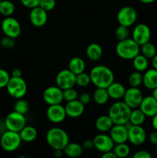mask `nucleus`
I'll return each instance as SVG.
<instances>
[{"label":"nucleus","mask_w":157,"mask_h":158,"mask_svg":"<svg viewBox=\"0 0 157 158\" xmlns=\"http://www.w3.org/2000/svg\"><path fill=\"white\" fill-rule=\"evenodd\" d=\"M66 115L71 118H78L85 111V105L78 100H72L66 103L65 106Z\"/></svg>","instance_id":"obj_20"},{"label":"nucleus","mask_w":157,"mask_h":158,"mask_svg":"<svg viewBox=\"0 0 157 158\" xmlns=\"http://www.w3.org/2000/svg\"><path fill=\"white\" fill-rule=\"evenodd\" d=\"M115 52L123 60H133L134 57L140 53V46L132 39L127 38L119 41L115 46Z\"/></svg>","instance_id":"obj_4"},{"label":"nucleus","mask_w":157,"mask_h":158,"mask_svg":"<svg viewBox=\"0 0 157 158\" xmlns=\"http://www.w3.org/2000/svg\"><path fill=\"white\" fill-rule=\"evenodd\" d=\"M86 56L92 61H98L103 56V48L96 43H90L86 48Z\"/></svg>","instance_id":"obj_24"},{"label":"nucleus","mask_w":157,"mask_h":158,"mask_svg":"<svg viewBox=\"0 0 157 158\" xmlns=\"http://www.w3.org/2000/svg\"><path fill=\"white\" fill-rule=\"evenodd\" d=\"M91 83L95 87L107 88L114 82V73L109 67L98 65L92 68L89 73Z\"/></svg>","instance_id":"obj_1"},{"label":"nucleus","mask_w":157,"mask_h":158,"mask_svg":"<svg viewBox=\"0 0 157 158\" xmlns=\"http://www.w3.org/2000/svg\"><path fill=\"white\" fill-rule=\"evenodd\" d=\"M29 20L32 25L35 27H42L47 23L48 12H46L39 6L31 9L29 13Z\"/></svg>","instance_id":"obj_17"},{"label":"nucleus","mask_w":157,"mask_h":158,"mask_svg":"<svg viewBox=\"0 0 157 158\" xmlns=\"http://www.w3.org/2000/svg\"><path fill=\"white\" fill-rule=\"evenodd\" d=\"M103 158H116V156L114 154V152L112 151H107V152L103 153V155H102Z\"/></svg>","instance_id":"obj_48"},{"label":"nucleus","mask_w":157,"mask_h":158,"mask_svg":"<svg viewBox=\"0 0 157 158\" xmlns=\"http://www.w3.org/2000/svg\"><path fill=\"white\" fill-rule=\"evenodd\" d=\"M46 140L49 146L53 150H62L69 143L67 132L60 127L50 128L47 131Z\"/></svg>","instance_id":"obj_2"},{"label":"nucleus","mask_w":157,"mask_h":158,"mask_svg":"<svg viewBox=\"0 0 157 158\" xmlns=\"http://www.w3.org/2000/svg\"><path fill=\"white\" fill-rule=\"evenodd\" d=\"M139 1H140L141 2H143V3H144V4H150V3L154 2L155 0H139Z\"/></svg>","instance_id":"obj_52"},{"label":"nucleus","mask_w":157,"mask_h":158,"mask_svg":"<svg viewBox=\"0 0 157 158\" xmlns=\"http://www.w3.org/2000/svg\"><path fill=\"white\" fill-rule=\"evenodd\" d=\"M133 158H151V154L149 151L141 150L135 153L133 155Z\"/></svg>","instance_id":"obj_44"},{"label":"nucleus","mask_w":157,"mask_h":158,"mask_svg":"<svg viewBox=\"0 0 157 158\" xmlns=\"http://www.w3.org/2000/svg\"><path fill=\"white\" fill-rule=\"evenodd\" d=\"M152 97L157 100V87L155 88L154 89H152Z\"/></svg>","instance_id":"obj_53"},{"label":"nucleus","mask_w":157,"mask_h":158,"mask_svg":"<svg viewBox=\"0 0 157 158\" xmlns=\"http://www.w3.org/2000/svg\"><path fill=\"white\" fill-rule=\"evenodd\" d=\"M93 143L94 148L101 153L112 151L115 146V143L110 136L104 133L97 134L93 138Z\"/></svg>","instance_id":"obj_15"},{"label":"nucleus","mask_w":157,"mask_h":158,"mask_svg":"<svg viewBox=\"0 0 157 158\" xmlns=\"http://www.w3.org/2000/svg\"><path fill=\"white\" fill-rule=\"evenodd\" d=\"M106 89H107L109 98L115 100L123 99L126 89L122 83L115 81L112 83H111Z\"/></svg>","instance_id":"obj_21"},{"label":"nucleus","mask_w":157,"mask_h":158,"mask_svg":"<svg viewBox=\"0 0 157 158\" xmlns=\"http://www.w3.org/2000/svg\"><path fill=\"white\" fill-rule=\"evenodd\" d=\"M146 132L142 125H132L128 130V140L132 144L139 146L146 141Z\"/></svg>","instance_id":"obj_16"},{"label":"nucleus","mask_w":157,"mask_h":158,"mask_svg":"<svg viewBox=\"0 0 157 158\" xmlns=\"http://www.w3.org/2000/svg\"><path fill=\"white\" fill-rule=\"evenodd\" d=\"M62 151L67 157L75 158L80 157L83 154V148L78 143H69Z\"/></svg>","instance_id":"obj_26"},{"label":"nucleus","mask_w":157,"mask_h":158,"mask_svg":"<svg viewBox=\"0 0 157 158\" xmlns=\"http://www.w3.org/2000/svg\"><path fill=\"white\" fill-rule=\"evenodd\" d=\"M76 75L71 72L69 69H62L57 73L55 77V83L62 90L72 88L75 85Z\"/></svg>","instance_id":"obj_10"},{"label":"nucleus","mask_w":157,"mask_h":158,"mask_svg":"<svg viewBox=\"0 0 157 158\" xmlns=\"http://www.w3.org/2000/svg\"><path fill=\"white\" fill-rule=\"evenodd\" d=\"M43 100L46 104H59L64 100L63 90L57 86H51L46 88L42 94Z\"/></svg>","instance_id":"obj_11"},{"label":"nucleus","mask_w":157,"mask_h":158,"mask_svg":"<svg viewBox=\"0 0 157 158\" xmlns=\"http://www.w3.org/2000/svg\"><path fill=\"white\" fill-rule=\"evenodd\" d=\"M83 149L86 150H89L92 149L94 148V143H93V140H90V139H87V140H85L84 142L82 144Z\"/></svg>","instance_id":"obj_45"},{"label":"nucleus","mask_w":157,"mask_h":158,"mask_svg":"<svg viewBox=\"0 0 157 158\" xmlns=\"http://www.w3.org/2000/svg\"><path fill=\"white\" fill-rule=\"evenodd\" d=\"M152 127L154 128L155 131H157V114H155L154 117H152Z\"/></svg>","instance_id":"obj_49"},{"label":"nucleus","mask_w":157,"mask_h":158,"mask_svg":"<svg viewBox=\"0 0 157 158\" xmlns=\"http://www.w3.org/2000/svg\"><path fill=\"white\" fill-rule=\"evenodd\" d=\"M8 94L15 99L23 98L27 92V84L22 77H10L6 86Z\"/></svg>","instance_id":"obj_5"},{"label":"nucleus","mask_w":157,"mask_h":158,"mask_svg":"<svg viewBox=\"0 0 157 158\" xmlns=\"http://www.w3.org/2000/svg\"><path fill=\"white\" fill-rule=\"evenodd\" d=\"M146 116L139 108L132 109L129 117V121L132 125H142L146 120Z\"/></svg>","instance_id":"obj_30"},{"label":"nucleus","mask_w":157,"mask_h":158,"mask_svg":"<svg viewBox=\"0 0 157 158\" xmlns=\"http://www.w3.org/2000/svg\"><path fill=\"white\" fill-rule=\"evenodd\" d=\"M131 110L124 101H117L111 105L108 115L114 124H125L129 120Z\"/></svg>","instance_id":"obj_3"},{"label":"nucleus","mask_w":157,"mask_h":158,"mask_svg":"<svg viewBox=\"0 0 157 158\" xmlns=\"http://www.w3.org/2000/svg\"><path fill=\"white\" fill-rule=\"evenodd\" d=\"M123 101L131 108L135 109L138 108L143 99V94L139 87H132L130 86L129 89H126Z\"/></svg>","instance_id":"obj_12"},{"label":"nucleus","mask_w":157,"mask_h":158,"mask_svg":"<svg viewBox=\"0 0 157 158\" xmlns=\"http://www.w3.org/2000/svg\"><path fill=\"white\" fill-rule=\"evenodd\" d=\"M130 148L126 143H115L114 146L112 151L115 154L116 157L119 158H125L129 155L130 154Z\"/></svg>","instance_id":"obj_32"},{"label":"nucleus","mask_w":157,"mask_h":158,"mask_svg":"<svg viewBox=\"0 0 157 158\" xmlns=\"http://www.w3.org/2000/svg\"><path fill=\"white\" fill-rule=\"evenodd\" d=\"M143 75L141 73V72L136 70L132 73L129 77V85L132 87H139L143 84Z\"/></svg>","instance_id":"obj_34"},{"label":"nucleus","mask_w":157,"mask_h":158,"mask_svg":"<svg viewBox=\"0 0 157 158\" xmlns=\"http://www.w3.org/2000/svg\"><path fill=\"white\" fill-rule=\"evenodd\" d=\"M115 38H116L119 41L124 40H126V39L129 38V27L123 26V25H119V26L116 28V29H115Z\"/></svg>","instance_id":"obj_37"},{"label":"nucleus","mask_w":157,"mask_h":158,"mask_svg":"<svg viewBox=\"0 0 157 158\" xmlns=\"http://www.w3.org/2000/svg\"><path fill=\"white\" fill-rule=\"evenodd\" d=\"M22 143L19 133L12 131H6L2 134L0 144L2 148L7 152H13L19 148Z\"/></svg>","instance_id":"obj_6"},{"label":"nucleus","mask_w":157,"mask_h":158,"mask_svg":"<svg viewBox=\"0 0 157 158\" xmlns=\"http://www.w3.org/2000/svg\"><path fill=\"white\" fill-rule=\"evenodd\" d=\"M149 140L150 141V143H152V144H157V131H153V132H152L149 134Z\"/></svg>","instance_id":"obj_46"},{"label":"nucleus","mask_w":157,"mask_h":158,"mask_svg":"<svg viewBox=\"0 0 157 158\" xmlns=\"http://www.w3.org/2000/svg\"><path fill=\"white\" fill-rule=\"evenodd\" d=\"M55 5H56L55 0H40L38 6L45 9L46 12H50L55 9Z\"/></svg>","instance_id":"obj_40"},{"label":"nucleus","mask_w":157,"mask_h":158,"mask_svg":"<svg viewBox=\"0 0 157 158\" xmlns=\"http://www.w3.org/2000/svg\"><path fill=\"white\" fill-rule=\"evenodd\" d=\"M152 67L154 69H157V53L155 54V56L152 59Z\"/></svg>","instance_id":"obj_50"},{"label":"nucleus","mask_w":157,"mask_h":158,"mask_svg":"<svg viewBox=\"0 0 157 158\" xmlns=\"http://www.w3.org/2000/svg\"><path fill=\"white\" fill-rule=\"evenodd\" d=\"M149 59L146 58L143 54L139 53L132 60V65L134 69L139 72H144L149 66Z\"/></svg>","instance_id":"obj_29"},{"label":"nucleus","mask_w":157,"mask_h":158,"mask_svg":"<svg viewBox=\"0 0 157 158\" xmlns=\"http://www.w3.org/2000/svg\"><path fill=\"white\" fill-rule=\"evenodd\" d=\"M22 70L18 68H15L12 71V74H11V77H22Z\"/></svg>","instance_id":"obj_47"},{"label":"nucleus","mask_w":157,"mask_h":158,"mask_svg":"<svg viewBox=\"0 0 157 158\" xmlns=\"http://www.w3.org/2000/svg\"><path fill=\"white\" fill-rule=\"evenodd\" d=\"M22 6L28 9H33V8L38 6L40 0H19Z\"/></svg>","instance_id":"obj_42"},{"label":"nucleus","mask_w":157,"mask_h":158,"mask_svg":"<svg viewBox=\"0 0 157 158\" xmlns=\"http://www.w3.org/2000/svg\"><path fill=\"white\" fill-rule=\"evenodd\" d=\"M19 135L22 139V141L30 143L34 141L37 138L38 131L34 127L32 126H25L21 131H19Z\"/></svg>","instance_id":"obj_25"},{"label":"nucleus","mask_w":157,"mask_h":158,"mask_svg":"<svg viewBox=\"0 0 157 158\" xmlns=\"http://www.w3.org/2000/svg\"><path fill=\"white\" fill-rule=\"evenodd\" d=\"M63 151L62 150H54V156L57 157H59L62 155Z\"/></svg>","instance_id":"obj_51"},{"label":"nucleus","mask_w":157,"mask_h":158,"mask_svg":"<svg viewBox=\"0 0 157 158\" xmlns=\"http://www.w3.org/2000/svg\"><path fill=\"white\" fill-rule=\"evenodd\" d=\"M91 100H92V97H91L90 94H88V93H83V94H82L81 95H79V97H78V100H79L82 103H83L85 106L89 104V103H90Z\"/></svg>","instance_id":"obj_43"},{"label":"nucleus","mask_w":157,"mask_h":158,"mask_svg":"<svg viewBox=\"0 0 157 158\" xmlns=\"http://www.w3.org/2000/svg\"><path fill=\"white\" fill-rule=\"evenodd\" d=\"M146 117H152L157 114V100L152 96L143 97L139 106Z\"/></svg>","instance_id":"obj_19"},{"label":"nucleus","mask_w":157,"mask_h":158,"mask_svg":"<svg viewBox=\"0 0 157 158\" xmlns=\"http://www.w3.org/2000/svg\"><path fill=\"white\" fill-rule=\"evenodd\" d=\"M68 69L77 75L81 73L85 72L86 69V63L82 58L78 56L73 57L69 62V68Z\"/></svg>","instance_id":"obj_27"},{"label":"nucleus","mask_w":157,"mask_h":158,"mask_svg":"<svg viewBox=\"0 0 157 158\" xmlns=\"http://www.w3.org/2000/svg\"><path fill=\"white\" fill-rule=\"evenodd\" d=\"M4 124L5 127L8 131L19 133V131L26 125V117L24 114L14 110L6 116Z\"/></svg>","instance_id":"obj_7"},{"label":"nucleus","mask_w":157,"mask_h":158,"mask_svg":"<svg viewBox=\"0 0 157 158\" xmlns=\"http://www.w3.org/2000/svg\"><path fill=\"white\" fill-rule=\"evenodd\" d=\"M109 136L115 144L126 143L128 141V129L124 124H114L109 131Z\"/></svg>","instance_id":"obj_18"},{"label":"nucleus","mask_w":157,"mask_h":158,"mask_svg":"<svg viewBox=\"0 0 157 158\" xmlns=\"http://www.w3.org/2000/svg\"><path fill=\"white\" fill-rule=\"evenodd\" d=\"M114 125L109 115H103L96 119L95 123V128L101 133L109 132Z\"/></svg>","instance_id":"obj_23"},{"label":"nucleus","mask_w":157,"mask_h":158,"mask_svg":"<svg viewBox=\"0 0 157 158\" xmlns=\"http://www.w3.org/2000/svg\"><path fill=\"white\" fill-rule=\"evenodd\" d=\"M78 97V94L73 87L66 89L63 90V99L66 102L72 101V100H77Z\"/></svg>","instance_id":"obj_38"},{"label":"nucleus","mask_w":157,"mask_h":158,"mask_svg":"<svg viewBox=\"0 0 157 158\" xmlns=\"http://www.w3.org/2000/svg\"><path fill=\"white\" fill-rule=\"evenodd\" d=\"M91 83V78L89 74L85 72L77 74L75 77V85H78L80 87H86L89 86Z\"/></svg>","instance_id":"obj_36"},{"label":"nucleus","mask_w":157,"mask_h":158,"mask_svg":"<svg viewBox=\"0 0 157 158\" xmlns=\"http://www.w3.org/2000/svg\"><path fill=\"white\" fill-rule=\"evenodd\" d=\"M143 84L145 87L151 90L157 87V69L152 68L146 70L143 74Z\"/></svg>","instance_id":"obj_22"},{"label":"nucleus","mask_w":157,"mask_h":158,"mask_svg":"<svg viewBox=\"0 0 157 158\" xmlns=\"http://www.w3.org/2000/svg\"><path fill=\"white\" fill-rule=\"evenodd\" d=\"M140 51H141V53L143 56L146 57L147 59H152L155 56V54L157 53V50L155 46H154L152 43H145V44L140 46Z\"/></svg>","instance_id":"obj_33"},{"label":"nucleus","mask_w":157,"mask_h":158,"mask_svg":"<svg viewBox=\"0 0 157 158\" xmlns=\"http://www.w3.org/2000/svg\"><path fill=\"white\" fill-rule=\"evenodd\" d=\"M0 45H1V46L3 49H12V48L15 47V39L12 38V37L7 36V35H5V36L3 37V38H2L1 40H0Z\"/></svg>","instance_id":"obj_39"},{"label":"nucleus","mask_w":157,"mask_h":158,"mask_svg":"<svg viewBox=\"0 0 157 158\" xmlns=\"http://www.w3.org/2000/svg\"><path fill=\"white\" fill-rule=\"evenodd\" d=\"M94 102L98 105H104L109 101V96L106 88L96 87L92 95Z\"/></svg>","instance_id":"obj_28"},{"label":"nucleus","mask_w":157,"mask_h":158,"mask_svg":"<svg viewBox=\"0 0 157 158\" xmlns=\"http://www.w3.org/2000/svg\"><path fill=\"white\" fill-rule=\"evenodd\" d=\"M46 117L52 123H60L63 122L67 117L65 106L59 104L49 105L46 110Z\"/></svg>","instance_id":"obj_14"},{"label":"nucleus","mask_w":157,"mask_h":158,"mask_svg":"<svg viewBox=\"0 0 157 158\" xmlns=\"http://www.w3.org/2000/svg\"><path fill=\"white\" fill-rule=\"evenodd\" d=\"M29 110V104L26 100H24L23 98L17 99L14 104V110L25 115L26 114H27Z\"/></svg>","instance_id":"obj_35"},{"label":"nucleus","mask_w":157,"mask_h":158,"mask_svg":"<svg viewBox=\"0 0 157 158\" xmlns=\"http://www.w3.org/2000/svg\"><path fill=\"white\" fill-rule=\"evenodd\" d=\"M155 153H156V154H157V144L155 145Z\"/></svg>","instance_id":"obj_54"},{"label":"nucleus","mask_w":157,"mask_h":158,"mask_svg":"<svg viewBox=\"0 0 157 158\" xmlns=\"http://www.w3.org/2000/svg\"><path fill=\"white\" fill-rule=\"evenodd\" d=\"M151 38V31L149 26L144 23H140L134 27L132 39L139 46L149 42Z\"/></svg>","instance_id":"obj_13"},{"label":"nucleus","mask_w":157,"mask_h":158,"mask_svg":"<svg viewBox=\"0 0 157 158\" xmlns=\"http://www.w3.org/2000/svg\"><path fill=\"white\" fill-rule=\"evenodd\" d=\"M15 5L9 0H1L0 2V14L4 16H12L15 12Z\"/></svg>","instance_id":"obj_31"},{"label":"nucleus","mask_w":157,"mask_h":158,"mask_svg":"<svg viewBox=\"0 0 157 158\" xmlns=\"http://www.w3.org/2000/svg\"><path fill=\"white\" fill-rule=\"evenodd\" d=\"M137 19V12L132 6H124L117 13V21L119 24L130 27Z\"/></svg>","instance_id":"obj_9"},{"label":"nucleus","mask_w":157,"mask_h":158,"mask_svg":"<svg viewBox=\"0 0 157 158\" xmlns=\"http://www.w3.org/2000/svg\"><path fill=\"white\" fill-rule=\"evenodd\" d=\"M0 2H1V0H0Z\"/></svg>","instance_id":"obj_55"},{"label":"nucleus","mask_w":157,"mask_h":158,"mask_svg":"<svg viewBox=\"0 0 157 158\" xmlns=\"http://www.w3.org/2000/svg\"><path fill=\"white\" fill-rule=\"evenodd\" d=\"M10 77V75L6 69H0V89L6 87Z\"/></svg>","instance_id":"obj_41"},{"label":"nucleus","mask_w":157,"mask_h":158,"mask_svg":"<svg viewBox=\"0 0 157 158\" xmlns=\"http://www.w3.org/2000/svg\"><path fill=\"white\" fill-rule=\"evenodd\" d=\"M1 28L5 35L14 39L18 38L22 32L21 25L19 22L12 16L6 17L2 20Z\"/></svg>","instance_id":"obj_8"}]
</instances>
